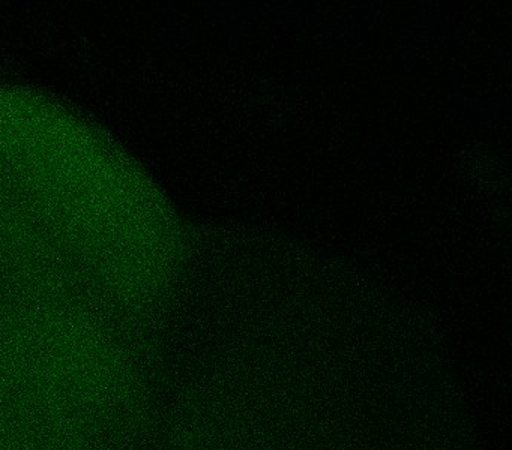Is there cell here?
Here are the masks:
<instances>
[{"label":"cell","mask_w":512,"mask_h":450,"mask_svg":"<svg viewBox=\"0 0 512 450\" xmlns=\"http://www.w3.org/2000/svg\"><path fill=\"white\" fill-rule=\"evenodd\" d=\"M0 191L116 297L160 284L172 248L163 201L115 141L58 101L0 84Z\"/></svg>","instance_id":"1"}]
</instances>
